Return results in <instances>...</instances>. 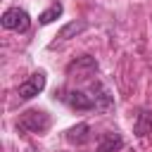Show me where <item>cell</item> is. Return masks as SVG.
I'll list each match as a JSON object with an SVG mask.
<instances>
[{"mask_svg": "<svg viewBox=\"0 0 152 152\" xmlns=\"http://www.w3.org/2000/svg\"><path fill=\"white\" fill-rule=\"evenodd\" d=\"M62 12H64L62 2H52V5H50V7H48V10H45L40 17H38V21H40L43 26H45V24H52L57 17H62Z\"/></svg>", "mask_w": 152, "mask_h": 152, "instance_id": "obj_8", "label": "cell"}, {"mask_svg": "<svg viewBox=\"0 0 152 152\" xmlns=\"http://www.w3.org/2000/svg\"><path fill=\"white\" fill-rule=\"evenodd\" d=\"M124 147V138L116 133V131H107L102 133L100 142H97V152H116Z\"/></svg>", "mask_w": 152, "mask_h": 152, "instance_id": "obj_6", "label": "cell"}, {"mask_svg": "<svg viewBox=\"0 0 152 152\" xmlns=\"http://www.w3.org/2000/svg\"><path fill=\"white\" fill-rule=\"evenodd\" d=\"M43 88H45V74H43V71H33L24 83H19L17 95H19V100H31V97H36Z\"/></svg>", "mask_w": 152, "mask_h": 152, "instance_id": "obj_5", "label": "cell"}, {"mask_svg": "<svg viewBox=\"0 0 152 152\" xmlns=\"http://www.w3.org/2000/svg\"><path fill=\"white\" fill-rule=\"evenodd\" d=\"M17 128L26 133H45L50 128V116L43 109H28L17 119Z\"/></svg>", "mask_w": 152, "mask_h": 152, "instance_id": "obj_2", "label": "cell"}, {"mask_svg": "<svg viewBox=\"0 0 152 152\" xmlns=\"http://www.w3.org/2000/svg\"><path fill=\"white\" fill-rule=\"evenodd\" d=\"M0 21H2V26H5L7 31H19V33L28 31V26H31V17H28V12L21 10V7H10V10H5V14H2Z\"/></svg>", "mask_w": 152, "mask_h": 152, "instance_id": "obj_3", "label": "cell"}, {"mask_svg": "<svg viewBox=\"0 0 152 152\" xmlns=\"http://www.w3.org/2000/svg\"><path fill=\"white\" fill-rule=\"evenodd\" d=\"M97 86H93L90 90H62L57 97L69 104L71 109H78V112H88V109H109L112 107V97L107 95V90H100L95 93Z\"/></svg>", "mask_w": 152, "mask_h": 152, "instance_id": "obj_1", "label": "cell"}, {"mask_svg": "<svg viewBox=\"0 0 152 152\" xmlns=\"http://www.w3.org/2000/svg\"><path fill=\"white\" fill-rule=\"evenodd\" d=\"M86 26H88L86 21H71V24H66V26L57 33V40H66V38H71V36H76V33H81Z\"/></svg>", "mask_w": 152, "mask_h": 152, "instance_id": "obj_9", "label": "cell"}, {"mask_svg": "<svg viewBox=\"0 0 152 152\" xmlns=\"http://www.w3.org/2000/svg\"><path fill=\"white\" fill-rule=\"evenodd\" d=\"M95 74H97V62H95V57H90V55L76 57V59L66 66V76L78 78V81H86V78L95 76Z\"/></svg>", "mask_w": 152, "mask_h": 152, "instance_id": "obj_4", "label": "cell"}, {"mask_svg": "<svg viewBox=\"0 0 152 152\" xmlns=\"http://www.w3.org/2000/svg\"><path fill=\"white\" fill-rule=\"evenodd\" d=\"M66 140H69L71 145H83V142H88V140H90V126H88V124H76V126H71V128L66 131Z\"/></svg>", "mask_w": 152, "mask_h": 152, "instance_id": "obj_7", "label": "cell"}]
</instances>
